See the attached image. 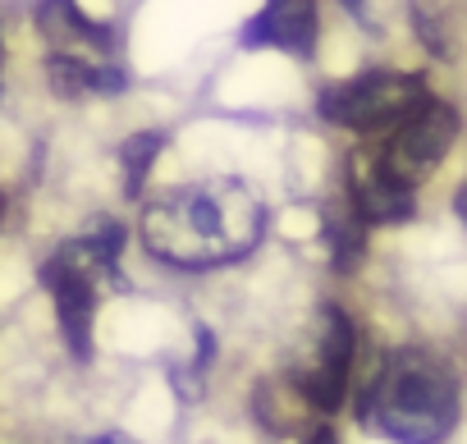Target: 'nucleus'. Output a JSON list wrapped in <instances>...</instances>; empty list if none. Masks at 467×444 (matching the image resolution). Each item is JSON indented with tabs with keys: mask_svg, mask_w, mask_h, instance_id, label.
Listing matches in <instances>:
<instances>
[{
	"mask_svg": "<svg viewBox=\"0 0 467 444\" xmlns=\"http://www.w3.org/2000/svg\"><path fill=\"white\" fill-rule=\"evenodd\" d=\"M138 234L165 266L211 271L244 262L266 234V206L244 179H202L142 206Z\"/></svg>",
	"mask_w": 467,
	"mask_h": 444,
	"instance_id": "obj_1",
	"label": "nucleus"
},
{
	"mask_svg": "<svg viewBox=\"0 0 467 444\" xmlns=\"http://www.w3.org/2000/svg\"><path fill=\"white\" fill-rule=\"evenodd\" d=\"M358 417L394 444H444L458 426V376L421 348H399L362 389Z\"/></svg>",
	"mask_w": 467,
	"mask_h": 444,
	"instance_id": "obj_2",
	"label": "nucleus"
},
{
	"mask_svg": "<svg viewBox=\"0 0 467 444\" xmlns=\"http://www.w3.org/2000/svg\"><path fill=\"white\" fill-rule=\"evenodd\" d=\"M426 78L403 74V69H367L348 83H335L321 92V115L339 129H353L362 138L399 129L421 101H426Z\"/></svg>",
	"mask_w": 467,
	"mask_h": 444,
	"instance_id": "obj_3",
	"label": "nucleus"
},
{
	"mask_svg": "<svg viewBox=\"0 0 467 444\" xmlns=\"http://www.w3.org/2000/svg\"><path fill=\"white\" fill-rule=\"evenodd\" d=\"M458 129H462L458 106L444 101V97H426L399 129L385 133V142L376 147V151H380V165H385L403 188L417 192V188L440 170V160L449 156V147L458 142Z\"/></svg>",
	"mask_w": 467,
	"mask_h": 444,
	"instance_id": "obj_4",
	"label": "nucleus"
},
{
	"mask_svg": "<svg viewBox=\"0 0 467 444\" xmlns=\"http://www.w3.org/2000/svg\"><path fill=\"white\" fill-rule=\"evenodd\" d=\"M353 357H358V325L344 307H321V339H317V357L307 367L294 371V389L303 394V403H312L317 412H335L348 398V376H353Z\"/></svg>",
	"mask_w": 467,
	"mask_h": 444,
	"instance_id": "obj_5",
	"label": "nucleus"
},
{
	"mask_svg": "<svg viewBox=\"0 0 467 444\" xmlns=\"http://www.w3.org/2000/svg\"><path fill=\"white\" fill-rule=\"evenodd\" d=\"M42 284L56 298V316H60V335L65 348L74 353V362H92V321H97V298H101V275L83 271L65 248L51 253L42 262Z\"/></svg>",
	"mask_w": 467,
	"mask_h": 444,
	"instance_id": "obj_6",
	"label": "nucleus"
},
{
	"mask_svg": "<svg viewBox=\"0 0 467 444\" xmlns=\"http://www.w3.org/2000/svg\"><path fill=\"white\" fill-rule=\"evenodd\" d=\"M348 201L358 206L367 225H408L417 215V192L403 188L380 165V151H367V147L348 156Z\"/></svg>",
	"mask_w": 467,
	"mask_h": 444,
	"instance_id": "obj_7",
	"label": "nucleus"
},
{
	"mask_svg": "<svg viewBox=\"0 0 467 444\" xmlns=\"http://www.w3.org/2000/svg\"><path fill=\"white\" fill-rule=\"evenodd\" d=\"M317 37H321L317 0H266V10L244 28V46H275L298 60L317 56Z\"/></svg>",
	"mask_w": 467,
	"mask_h": 444,
	"instance_id": "obj_8",
	"label": "nucleus"
},
{
	"mask_svg": "<svg viewBox=\"0 0 467 444\" xmlns=\"http://www.w3.org/2000/svg\"><path fill=\"white\" fill-rule=\"evenodd\" d=\"M321 234H326V253H330V271L335 275H353L367 262V234H371V225L358 215V206L348 201V192L321 201Z\"/></svg>",
	"mask_w": 467,
	"mask_h": 444,
	"instance_id": "obj_9",
	"label": "nucleus"
},
{
	"mask_svg": "<svg viewBox=\"0 0 467 444\" xmlns=\"http://www.w3.org/2000/svg\"><path fill=\"white\" fill-rule=\"evenodd\" d=\"M37 28L51 42H65L74 56H78V46H92V51H110L115 46V28L92 24L74 0H42L37 5Z\"/></svg>",
	"mask_w": 467,
	"mask_h": 444,
	"instance_id": "obj_10",
	"label": "nucleus"
},
{
	"mask_svg": "<svg viewBox=\"0 0 467 444\" xmlns=\"http://www.w3.org/2000/svg\"><path fill=\"white\" fill-rule=\"evenodd\" d=\"M161 133H133V138H124L119 142V170H124V192L129 197H142V179L151 174V165H156V156H161Z\"/></svg>",
	"mask_w": 467,
	"mask_h": 444,
	"instance_id": "obj_11",
	"label": "nucleus"
},
{
	"mask_svg": "<svg viewBox=\"0 0 467 444\" xmlns=\"http://www.w3.org/2000/svg\"><path fill=\"white\" fill-rule=\"evenodd\" d=\"M92 74H97V65H88L74 51H51V60H47V83H51V92L60 101L88 97L92 92Z\"/></svg>",
	"mask_w": 467,
	"mask_h": 444,
	"instance_id": "obj_12",
	"label": "nucleus"
},
{
	"mask_svg": "<svg viewBox=\"0 0 467 444\" xmlns=\"http://www.w3.org/2000/svg\"><path fill=\"white\" fill-rule=\"evenodd\" d=\"M412 28H417V42H421L435 60H449V56H453L449 33H444V15L431 5V0H412Z\"/></svg>",
	"mask_w": 467,
	"mask_h": 444,
	"instance_id": "obj_13",
	"label": "nucleus"
},
{
	"mask_svg": "<svg viewBox=\"0 0 467 444\" xmlns=\"http://www.w3.org/2000/svg\"><path fill=\"white\" fill-rule=\"evenodd\" d=\"M129 88V74L119 65H97L92 74V92H124Z\"/></svg>",
	"mask_w": 467,
	"mask_h": 444,
	"instance_id": "obj_14",
	"label": "nucleus"
},
{
	"mask_svg": "<svg viewBox=\"0 0 467 444\" xmlns=\"http://www.w3.org/2000/svg\"><path fill=\"white\" fill-rule=\"evenodd\" d=\"M339 5H344V10H348L358 24H367V28L376 33V19H371V10H367V0H339Z\"/></svg>",
	"mask_w": 467,
	"mask_h": 444,
	"instance_id": "obj_15",
	"label": "nucleus"
},
{
	"mask_svg": "<svg viewBox=\"0 0 467 444\" xmlns=\"http://www.w3.org/2000/svg\"><path fill=\"white\" fill-rule=\"evenodd\" d=\"M88 444H138L133 435H124V430H106V435H92Z\"/></svg>",
	"mask_w": 467,
	"mask_h": 444,
	"instance_id": "obj_16",
	"label": "nucleus"
},
{
	"mask_svg": "<svg viewBox=\"0 0 467 444\" xmlns=\"http://www.w3.org/2000/svg\"><path fill=\"white\" fill-rule=\"evenodd\" d=\"M453 215L467 225V179H462V183H458V192H453Z\"/></svg>",
	"mask_w": 467,
	"mask_h": 444,
	"instance_id": "obj_17",
	"label": "nucleus"
},
{
	"mask_svg": "<svg viewBox=\"0 0 467 444\" xmlns=\"http://www.w3.org/2000/svg\"><path fill=\"white\" fill-rule=\"evenodd\" d=\"M307 444H339V439H335V430H326V426H321V430H312V435H307Z\"/></svg>",
	"mask_w": 467,
	"mask_h": 444,
	"instance_id": "obj_18",
	"label": "nucleus"
},
{
	"mask_svg": "<svg viewBox=\"0 0 467 444\" xmlns=\"http://www.w3.org/2000/svg\"><path fill=\"white\" fill-rule=\"evenodd\" d=\"M0 225H5V192H0Z\"/></svg>",
	"mask_w": 467,
	"mask_h": 444,
	"instance_id": "obj_19",
	"label": "nucleus"
}]
</instances>
